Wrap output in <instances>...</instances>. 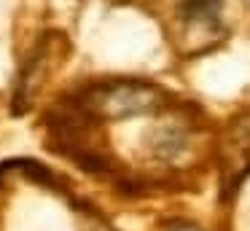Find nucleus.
I'll list each match as a JSON object with an SVG mask.
<instances>
[{
    "label": "nucleus",
    "instance_id": "nucleus-3",
    "mask_svg": "<svg viewBox=\"0 0 250 231\" xmlns=\"http://www.w3.org/2000/svg\"><path fill=\"white\" fill-rule=\"evenodd\" d=\"M178 19L186 27H205L218 30L221 27L223 0H178Z\"/></svg>",
    "mask_w": 250,
    "mask_h": 231
},
{
    "label": "nucleus",
    "instance_id": "nucleus-2",
    "mask_svg": "<svg viewBox=\"0 0 250 231\" xmlns=\"http://www.w3.org/2000/svg\"><path fill=\"white\" fill-rule=\"evenodd\" d=\"M151 156L159 161H175L178 156H183V150L188 148V126L186 124H162L151 132L148 140Z\"/></svg>",
    "mask_w": 250,
    "mask_h": 231
},
{
    "label": "nucleus",
    "instance_id": "nucleus-5",
    "mask_svg": "<svg viewBox=\"0 0 250 231\" xmlns=\"http://www.w3.org/2000/svg\"><path fill=\"white\" fill-rule=\"evenodd\" d=\"M245 5H248V8H250V0H245Z\"/></svg>",
    "mask_w": 250,
    "mask_h": 231
},
{
    "label": "nucleus",
    "instance_id": "nucleus-1",
    "mask_svg": "<svg viewBox=\"0 0 250 231\" xmlns=\"http://www.w3.org/2000/svg\"><path fill=\"white\" fill-rule=\"evenodd\" d=\"M164 94L159 86L146 81H113V84L89 86L78 97V110L100 121H121V118L148 116L164 107Z\"/></svg>",
    "mask_w": 250,
    "mask_h": 231
},
{
    "label": "nucleus",
    "instance_id": "nucleus-4",
    "mask_svg": "<svg viewBox=\"0 0 250 231\" xmlns=\"http://www.w3.org/2000/svg\"><path fill=\"white\" fill-rule=\"evenodd\" d=\"M164 231H205V229L199 223H194V220H169L164 226Z\"/></svg>",
    "mask_w": 250,
    "mask_h": 231
}]
</instances>
